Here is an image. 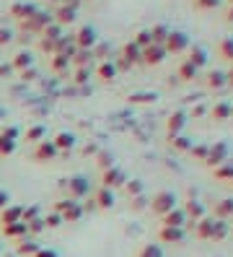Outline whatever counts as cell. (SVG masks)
<instances>
[{"instance_id":"6da1fadb","label":"cell","mask_w":233,"mask_h":257,"mask_svg":"<svg viewBox=\"0 0 233 257\" xmlns=\"http://www.w3.org/2000/svg\"><path fill=\"white\" fill-rule=\"evenodd\" d=\"M171 205H174V198H171V195H161V198H158V208H161V210H166V208H171Z\"/></svg>"},{"instance_id":"7a4b0ae2","label":"cell","mask_w":233,"mask_h":257,"mask_svg":"<svg viewBox=\"0 0 233 257\" xmlns=\"http://www.w3.org/2000/svg\"><path fill=\"white\" fill-rule=\"evenodd\" d=\"M143 257H161V249H155V247L150 249V247H148V249L143 252Z\"/></svg>"},{"instance_id":"3957f363","label":"cell","mask_w":233,"mask_h":257,"mask_svg":"<svg viewBox=\"0 0 233 257\" xmlns=\"http://www.w3.org/2000/svg\"><path fill=\"white\" fill-rule=\"evenodd\" d=\"M163 236H166V239H179V236H181V234H179V231H166V234H163Z\"/></svg>"}]
</instances>
